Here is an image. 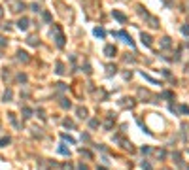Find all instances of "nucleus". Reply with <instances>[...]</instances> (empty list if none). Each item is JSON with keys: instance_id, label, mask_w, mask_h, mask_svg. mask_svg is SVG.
I'll use <instances>...</instances> for the list:
<instances>
[{"instance_id": "1", "label": "nucleus", "mask_w": 189, "mask_h": 170, "mask_svg": "<svg viewBox=\"0 0 189 170\" xmlns=\"http://www.w3.org/2000/svg\"><path fill=\"white\" fill-rule=\"evenodd\" d=\"M26 26H28V21H26V19H21V21H19V28H26Z\"/></svg>"}, {"instance_id": "2", "label": "nucleus", "mask_w": 189, "mask_h": 170, "mask_svg": "<svg viewBox=\"0 0 189 170\" xmlns=\"http://www.w3.org/2000/svg\"><path fill=\"white\" fill-rule=\"evenodd\" d=\"M10 142V138H4V140H0V146H6Z\"/></svg>"}, {"instance_id": "3", "label": "nucleus", "mask_w": 189, "mask_h": 170, "mask_svg": "<svg viewBox=\"0 0 189 170\" xmlns=\"http://www.w3.org/2000/svg\"><path fill=\"white\" fill-rule=\"evenodd\" d=\"M0 15H2V10H0Z\"/></svg>"}]
</instances>
